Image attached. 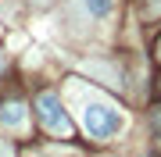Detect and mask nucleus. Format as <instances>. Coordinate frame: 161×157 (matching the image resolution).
<instances>
[{"mask_svg":"<svg viewBox=\"0 0 161 157\" xmlns=\"http://www.w3.org/2000/svg\"><path fill=\"white\" fill-rule=\"evenodd\" d=\"M82 128H86L93 139H115L122 128H125V114H122L115 104L93 100V104L82 107Z\"/></svg>","mask_w":161,"mask_h":157,"instance_id":"obj_1","label":"nucleus"},{"mask_svg":"<svg viewBox=\"0 0 161 157\" xmlns=\"http://www.w3.org/2000/svg\"><path fill=\"white\" fill-rule=\"evenodd\" d=\"M36 114H40V125L50 128V132H58V136L72 132V122H68V114H64V107H61V97L54 93V89H47V93L36 97Z\"/></svg>","mask_w":161,"mask_h":157,"instance_id":"obj_2","label":"nucleus"},{"mask_svg":"<svg viewBox=\"0 0 161 157\" xmlns=\"http://www.w3.org/2000/svg\"><path fill=\"white\" fill-rule=\"evenodd\" d=\"M82 4H86V11H90L93 18H108L111 7H115V0H82Z\"/></svg>","mask_w":161,"mask_h":157,"instance_id":"obj_4","label":"nucleus"},{"mask_svg":"<svg viewBox=\"0 0 161 157\" xmlns=\"http://www.w3.org/2000/svg\"><path fill=\"white\" fill-rule=\"evenodd\" d=\"M150 128H154V136L161 139V107L154 111V114H150Z\"/></svg>","mask_w":161,"mask_h":157,"instance_id":"obj_5","label":"nucleus"},{"mask_svg":"<svg viewBox=\"0 0 161 157\" xmlns=\"http://www.w3.org/2000/svg\"><path fill=\"white\" fill-rule=\"evenodd\" d=\"M0 157H7V150H4V146H0Z\"/></svg>","mask_w":161,"mask_h":157,"instance_id":"obj_6","label":"nucleus"},{"mask_svg":"<svg viewBox=\"0 0 161 157\" xmlns=\"http://www.w3.org/2000/svg\"><path fill=\"white\" fill-rule=\"evenodd\" d=\"M0 122L11 125V128H22V104H4V111H0Z\"/></svg>","mask_w":161,"mask_h":157,"instance_id":"obj_3","label":"nucleus"}]
</instances>
